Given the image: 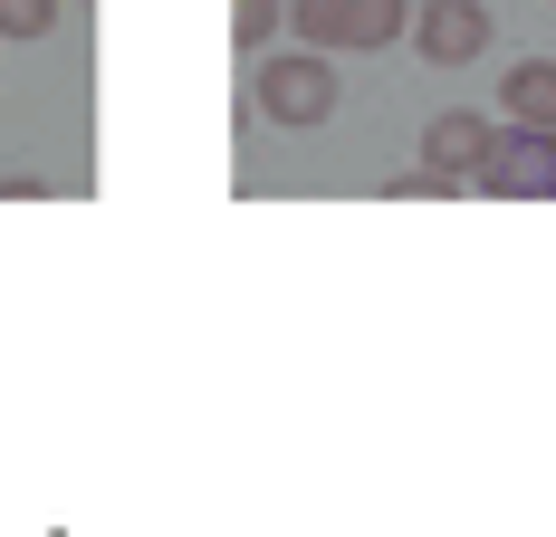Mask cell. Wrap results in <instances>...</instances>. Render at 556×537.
I'll return each instance as SVG.
<instances>
[{
  "instance_id": "cell-8",
  "label": "cell",
  "mask_w": 556,
  "mask_h": 537,
  "mask_svg": "<svg viewBox=\"0 0 556 537\" xmlns=\"http://www.w3.org/2000/svg\"><path fill=\"white\" fill-rule=\"evenodd\" d=\"M67 0H0V39H49Z\"/></svg>"
},
{
  "instance_id": "cell-3",
  "label": "cell",
  "mask_w": 556,
  "mask_h": 537,
  "mask_svg": "<svg viewBox=\"0 0 556 537\" xmlns=\"http://www.w3.org/2000/svg\"><path fill=\"white\" fill-rule=\"evenodd\" d=\"M480 192H500V202H556V125H490V154L470 173Z\"/></svg>"
},
{
  "instance_id": "cell-6",
  "label": "cell",
  "mask_w": 556,
  "mask_h": 537,
  "mask_svg": "<svg viewBox=\"0 0 556 537\" xmlns=\"http://www.w3.org/2000/svg\"><path fill=\"white\" fill-rule=\"evenodd\" d=\"M500 115L508 125H556V58H518L500 77Z\"/></svg>"
},
{
  "instance_id": "cell-4",
  "label": "cell",
  "mask_w": 556,
  "mask_h": 537,
  "mask_svg": "<svg viewBox=\"0 0 556 537\" xmlns=\"http://www.w3.org/2000/svg\"><path fill=\"white\" fill-rule=\"evenodd\" d=\"M490 0H413V49L432 58V67H470V58H490Z\"/></svg>"
},
{
  "instance_id": "cell-5",
  "label": "cell",
  "mask_w": 556,
  "mask_h": 537,
  "mask_svg": "<svg viewBox=\"0 0 556 537\" xmlns=\"http://www.w3.org/2000/svg\"><path fill=\"white\" fill-rule=\"evenodd\" d=\"M480 154H490V115H480V107H442L432 125H422V163H432L442 183H460V192H470Z\"/></svg>"
},
{
  "instance_id": "cell-2",
  "label": "cell",
  "mask_w": 556,
  "mask_h": 537,
  "mask_svg": "<svg viewBox=\"0 0 556 537\" xmlns=\"http://www.w3.org/2000/svg\"><path fill=\"white\" fill-rule=\"evenodd\" d=\"M345 107V77H336V58L327 49H260V115L269 125H327V115Z\"/></svg>"
},
{
  "instance_id": "cell-7",
  "label": "cell",
  "mask_w": 556,
  "mask_h": 537,
  "mask_svg": "<svg viewBox=\"0 0 556 537\" xmlns=\"http://www.w3.org/2000/svg\"><path fill=\"white\" fill-rule=\"evenodd\" d=\"M278 20H288V0H230V39H240L250 58L278 39Z\"/></svg>"
},
{
  "instance_id": "cell-1",
  "label": "cell",
  "mask_w": 556,
  "mask_h": 537,
  "mask_svg": "<svg viewBox=\"0 0 556 537\" xmlns=\"http://www.w3.org/2000/svg\"><path fill=\"white\" fill-rule=\"evenodd\" d=\"M288 29L327 58H365L413 29V0H288Z\"/></svg>"
}]
</instances>
